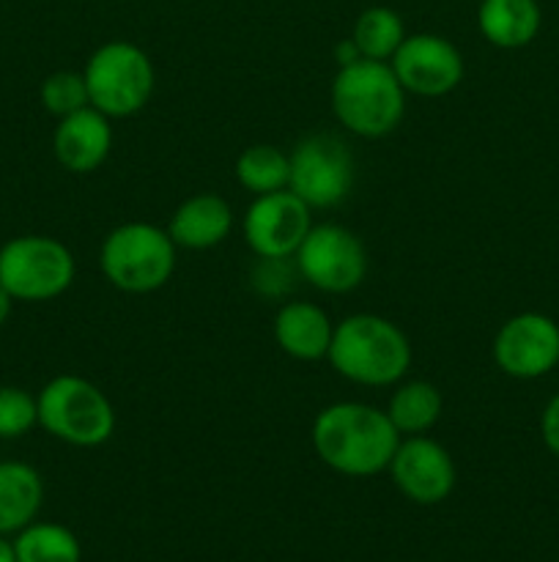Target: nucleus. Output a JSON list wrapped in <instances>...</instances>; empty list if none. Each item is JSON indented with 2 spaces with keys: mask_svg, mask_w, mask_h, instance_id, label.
Listing matches in <instances>:
<instances>
[{
  "mask_svg": "<svg viewBox=\"0 0 559 562\" xmlns=\"http://www.w3.org/2000/svg\"><path fill=\"white\" fill-rule=\"evenodd\" d=\"M42 499V475L31 464L0 461V536L25 530L36 519Z\"/></svg>",
  "mask_w": 559,
  "mask_h": 562,
  "instance_id": "nucleus-18",
  "label": "nucleus"
},
{
  "mask_svg": "<svg viewBox=\"0 0 559 562\" xmlns=\"http://www.w3.org/2000/svg\"><path fill=\"white\" fill-rule=\"evenodd\" d=\"M406 97L392 66L362 58L340 66L332 80V113L345 132L360 137H384L400 126Z\"/></svg>",
  "mask_w": 559,
  "mask_h": 562,
  "instance_id": "nucleus-3",
  "label": "nucleus"
},
{
  "mask_svg": "<svg viewBox=\"0 0 559 562\" xmlns=\"http://www.w3.org/2000/svg\"><path fill=\"white\" fill-rule=\"evenodd\" d=\"M38 426V401L27 390L0 387V439H20Z\"/></svg>",
  "mask_w": 559,
  "mask_h": 562,
  "instance_id": "nucleus-24",
  "label": "nucleus"
},
{
  "mask_svg": "<svg viewBox=\"0 0 559 562\" xmlns=\"http://www.w3.org/2000/svg\"><path fill=\"white\" fill-rule=\"evenodd\" d=\"M406 93L414 97H447L464 80V55L438 33H411L389 60Z\"/></svg>",
  "mask_w": 559,
  "mask_h": 562,
  "instance_id": "nucleus-10",
  "label": "nucleus"
},
{
  "mask_svg": "<svg viewBox=\"0 0 559 562\" xmlns=\"http://www.w3.org/2000/svg\"><path fill=\"white\" fill-rule=\"evenodd\" d=\"M540 437L543 445L548 448V453H554L559 459V393L554 395L546 404L540 415Z\"/></svg>",
  "mask_w": 559,
  "mask_h": 562,
  "instance_id": "nucleus-25",
  "label": "nucleus"
},
{
  "mask_svg": "<svg viewBox=\"0 0 559 562\" xmlns=\"http://www.w3.org/2000/svg\"><path fill=\"white\" fill-rule=\"evenodd\" d=\"M334 60H338V69L340 66H351L356 60H362V53L354 38H343V42L334 44Z\"/></svg>",
  "mask_w": 559,
  "mask_h": 562,
  "instance_id": "nucleus-26",
  "label": "nucleus"
},
{
  "mask_svg": "<svg viewBox=\"0 0 559 562\" xmlns=\"http://www.w3.org/2000/svg\"><path fill=\"white\" fill-rule=\"evenodd\" d=\"M387 472L392 475L398 492L417 505L444 503L458 481V470H455L449 450L427 434L400 439Z\"/></svg>",
  "mask_w": 559,
  "mask_h": 562,
  "instance_id": "nucleus-13",
  "label": "nucleus"
},
{
  "mask_svg": "<svg viewBox=\"0 0 559 562\" xmlns=\"http://www.w3.org/2000/svg\"><path fill=\"white\" fill-rule=\"evenodd\" d=\"M301 280L323 294H349L367 274V250L354 231L338 223L312 225L294 256Z\"/></svg>",
  "mask_w": 559,
  "mask_h": 562,
  "instance_id": "nucleus-8",
  "label": "nucleus"
},
{
  "mask_svg": "<svg viewBox=\"0 0 559 562\" xmlns=\"http://www.w3.org/2000/svg\"><path fill=\"white\" fill-rule=\"evenodd\" d=\"M99 267L107 283L124 294H151L173 278L175 241L159 225L124 223L104 236Z\"/></svg>",
  "mask_w": 559,
  "mask_h": 562,
  "instance_id": "nucleus-4",
  "label": "nucleus"
},
{
  "mask_svg": "<svg viewBox=\"0 0 559 562\" xmlns=\"http://www.w3.org/2000/svg\"><path fill=\"white\" fill-rule=\"evenodd\" d=\"M75 256L53 236H14L0 247V285L20 302H49L75 283Z\"/></svg>",
  "mask_w": 559,
  "mask_h": 562,
  "instance_id": "nucleus-7",
  "label": "nucleus"
},
{
  "mask_svg": "<svg viewBox=\"0 0 559 562\" xmlns=\"http://www.w3.org/2000/svg\"><path fill=\"white\" fill-rule=\"evenodd\" d=\"M327 360L362 387H392L409 373L414 351L403 329L376 313H354L334 324Z\"/></svg>",
  "mask_w": 559,
  "mask_h": 562,
  "instance_id": "nucleus-2",
  "label": "nucleus"
},
{
  "mask_svg": "<svg viewBox=\"0 0 559 562\" xmlns=\"http://www.w3.org/2000/svg\"><path fill=\"white\" fill-rule=\"evenodd\" d=\"M493 362L513 379H540L559 366V324L543 313H518L499 327Z\"/></svg>",
  "mask_w": 559,
  "mask_h": 562,
  "instance_id": "nucleus-12",
  "label": "nucleus"
},
{
  "mask_svg": "<svg viewBox=\"0 0 559 562\" xmlns=\"http://www.w3.org/2000/svg\"><path fill=\"white\" fill-rule=\"evenodd\" d=\"M11 305H14V296H11L9 291H5L3 285H0V327H3V324L9 322Z\"/></svg>",
  "mask_w": 559,
  "mask_h": 562,
  "instance_id": "nucleus-27",
  "label": "nucleus"
},
{
  "mask_svg": "<svg viewBox=\"0 0 559 562\" xmlns=\"http://www.w3.org/2000/svg\"><path fill=\"white\" fill-rule=\"evenodd\" d=\"M0 562H16L14 543L5 541V536H0Z\"/></svg>",
  "mask_w": 559,
  "mask_h": 562,
  "instance_id": "nucleus-28",
  "label": "nucleus"
},
{
  "mask_svg": "<svg viewBox=\"0 0 559 562\" xmlns=\"http://www.w3.org/2000/svg\"><path fill=\"white\" fill-rule=\"evenodd\" d=\"M398 428L378 406L338 401L312 420L310 442L323 467L345 477H373L389 470L400 445Z\"/></svg>",
  "mask_w": 559,
  "mask_h": 562,
  "instance_id": "nucleus-1",
  "label": "nucleus"
},
{
  "mask_svg": "<svg viewBox=\"0 0 559 562\" xmlns=\"http://www.w3.org/2000/svg\"><path fill=\"white\" fill-rule=\"evenodd\" d=\"M312 209L290 190L258 195L244 212V241L255 258H294L307 231L312 228Z\"/></svg>",
  "mask_w": 559,
  "mask_h": 562,
  "instance_id": "nucleus-11",
  "label": "nucleus"
},
{
  "mask_svg": "<svg viewBox=\"0 0 559 562\" xmlns=\"http://www.w3.org/2000/svg\"><path fill=\"white\" fill-rule=\"evenodd\" d=\"M113 148V126L96 108H82L77 113L58 119L53 135L55 159L69 173H93L102 168Z\"/></svg>",
  "mask_w": 559,
  "mask_h": 562,
  "instance_id": "nucleus-14",
  "label": "nucleus"
},
{
  "mask_svg": "<svg viewBox=\"0 0 559 562\" xmlns=\"http://www.w3.org/2000/svg\"><path fill=\"white\" fill-rule=\"evenodd\" d=\"M406 36L409 33H406L403 20L389 5H370V9L362 11L354 22V33H351L362 58L384 60V64L392 60Z\"/></svg>",
  "mask_w": 559,
  "mask_h": 562,
  "instance_id": "nucleus-21",
  "label": "nucleus"
},
{
  "mask_svg": "<svg viewBox=\"0 0 559 562\" xmlns=\"http://www.w3.org/2000/svg\"><path fill=\"white\" fill-rule=\"evenodd\" d=\"M38 93H42V104L47 108V113H53L55 119H66L91 104L82 71H53L42 82Z\"/></svg>",
  "mask_w": 559,
  "mask_h": 562,
  "instance_id": "nucleus-23",
  "label": "nucleus"
},
{
  "mask_svg": "<svg viewBox=\"0 0 559 562\" xmlns=\"http://www.w3.org/2000/svg\"><path fill=\"white\" fill-rule=\"evenodd\" d=\"M543 11L537 0H482L477 27L482 38L499 49H521L540 33Z\"/></svg>",
  "mask_w": 559,
  "mask_h": 562,
  "instance_id": "nucleus-17",
  "label": "nucleus"
},
{
  "mask_svg": "<svg viewBox=\"0 0 559 562\" xmlns=\"http://www.w3.org/2000/svg\"><path fill=\"white\" fill-rule=\"evenodd\" d=\"M288 190L310 209H334L354 187V157L334 135H310L294 146Z\"/></svg>",
  "mask_w": 559,
  "mask_h": 562,
  "instance_id": "nucleus-9",
  "label": "nucleus"
},
{
  "mask_svg": "<svg viewBox=\"0 0 559 562\" xmlns=\"http://www.w3.org/2000/svg\"><path fill=\"white\" fill-rule=\"evenodd\" d=\"M82 77H85L91 108L107 119H129L140 113L151 102L157 86L153 64L146 49L121 38L93 49Z\"/></svg>",
  "mask_w": 559,
  "mask_h": 562,
  "instance_id": "nucleus-6",
  "label": "nucleus"
},
{
  "mask_svg": "<svg viewBox=\"0 0 559 562\" xmlns=\"http://www.w3.org/2000/svg\"><path fill=\"white\" fill-rule=\"evenodd\" d=\"M233 231V209L214 192H201L181 203L168 225L170 239L184 250H212Z\"/></svg>",
  "mask_w": 559,
  "mask_h": 562,
  "instance_id": "nucleus-16",
  "label": "nucleus"
},
{
  "mask_svg": "<svg viewBox=\"0 0 559 562\" xmlns=\"http://www.w3.org/2000/svg\"><path fill=\"white\" fill-rule=\"evenodd\" d=\"M384 412L398 428L400 437H420L442 420L444 398L436 384L425 382V379H411V382H398Z\"/></svg>",
  "mask_w": 559,
  "mask_h": 562,
  "instance_id": "nucleus-19",
  "label": "nucleus"
},
{
  "mask_svg": "<svg viewBox=\"0 0 559 562\" xmlns=\"http://www.w3.org/2000/svg\"><path fill=\"white\" fill-rule=\"evenodd\" d=\"M274 344L283 355L299 362H316L329 355L334 324L316 302H285L274 316Z\"/></svg>",
  "mask_w": 559,
  "mask_h": 562,
  "instance_id": "nucleus-15",
  "label": "nucleus"
},
{
  "mask_svg": "<svg viewBox=\"0 0 559 562\" xmlns=\"http://www.w3.org/2000/svg\"><path fill=\"white\" fill-rule=\"evenodd\" d=\"M38 426L71 448H99L115 431V409L104 390L75 373L49 379L36 395Z\"/></svg>",
  "mask_w": 559,
  "mask_h": 562,
  "instance_id": "nucleus-5",
  "label": "nucleus"
},
{
  "mask_svg": "<svg viewBox=\"0 0 559 562\" xmlns=\"http://www.w3.org/2000/svg\"><path fill=\"white\" fill-rule=\"evenodd\" d=\"M16 562H80L82 547L75 532L53 521H31L16 532Z\"/></svg>",
  "mask_w": 559,
  "mask_h": 562,
  "instance_id": "nucleus-22",
  "label": "nucleus"
},
{
  "mask_svg": "<svg viewBox=\"0 0 559 562\" xmlns=\"http://www.w3.org/2000/svg\"><path fill=\"white\" fill-rule=\"evenodd\" d=\"M233 173L236 181L255 198L288 190L290 157L272 143H255L239 154Z\"/></svg>",
  "mask_w": 559,
  "mask_h": 562,
  "instance_id": "nucleus-20",
  "label": "nucleus"
}]
</instances>
